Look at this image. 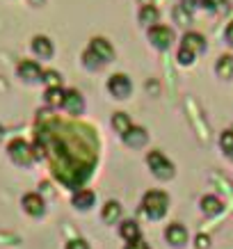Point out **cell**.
I'll use <instances>...</instances> for the list:
<instances>
[{
    "label": "cell",
    "instance_id": "obj_34",
    "mask_svg": "<svg viewBox=\"0 0 233 249\" xmlns=\"http://www.w3.org/2000/svg\"><path fill=\"white\" fill-rule=\"evenodd\" d=\"M28 2H30V5H35V7H41L46 0H28Z\"/></svg>",
    "mask_w": 233,
    "mask_h": 249
},
{
    "label": "cell",
    "instance_id": "obj_16",
    "mask_svg": "<svg viewBox=\"0 0 233 249\" xmlns=\"http://www.w3.org/2000/svg\"><path fill=\"white\" fill-rule=\"evenodd\" d=\"M201 211L203 215H208V217H215V215H219V213L224 211V204H222V199L215 195H206L201 199Z\"/></svg>",
    "mask_w": 233,
    "mask_h": 249
},
{
    "label": "cell",
    "instance_id": "obj_13",
    "mask_svg": "<svg viewBox=\"0 0 233 249\" xmlns=\"http://www.w3.org/2000/svg\"><path fill=\"white\" fill-rule=\"evenodd\" d=\"M62 107H64L69 114H83V110H85L83 94L78 89H67V94H64V106Z\"/></svg>",
    "mask_w": 233,
    "mask_h": 249
},
{
    "label": "cell",
    "instance_id": "obj_21",
    "mask_svg": "<svg viewBox=\"0 0 233 249\" xmlns=\"http://www.w3.org/2000/svg\"><path fill=\"white\" fill-rule=\"evenodd\" d=\"M112 128L117 130V133H128V130L133 128V121H130V114L126 112H114L112 114Z\"/></svg>",
    "mask_w": 233,
    "mask_h": 249
},
{
    "label": "cell",
    "instance_id": "obj_3",
    "mask_svg": "<svg viewBox=\"0 0 233 249\" xmlns=\"http://www.w3.org/2000/svg\"><path fill=\"white\" fill-rule=\"evenodd\" d=\"M146 165H149L151 174H153L156 178H160V181H169V178H174V174H176L172 160L160 151H151L149 156H146Z\"/></svg>",
    "mask_w": 233,
    "mask_h": 249
},
{
    "label": "cell",
    "instance_id": "obj_29",
    "mask_svg": "<svg viewBox=\"0 0 233 249\" xmlns=\"http://www.w3.org/2000/svg\"><path fill=\"white\" fill-rule=\"evenodd\" d=\"M195 247L197 249H211V238H208L206 233H199L195 238Z\"/></svg>",
    "mask_w": 233,
    "mask_h": 249
},
{
    "label": "cell",
    "instance_id": "obj_6",
    "mask_svg": "<svg viewBox=\"0 0 233 249\" xmlns=\"http://www.w3.org/2000/svg\"><path fill=\"white\" fill-rule=\"evenodd\" d=\"M87 51H90V53L94 55L98 62H101V67H103V64H110V62L114 60L112 44H110L108 39H103V37H94V39H91L90 46H87Z\"/></svg>",
    "mask_w": 233,
    "mask_h": 249
},
{
    "label": "cell",
    "instance_id": "obj_22",
    "mask_svg": "<svg viewBox=\"0 0 233 249\" xmlns=\"http://www.w3.org/2000/svg\"><path fill=\"white\" fill-rule=\"evenodd\" d=\"M103 219H106L108 224H114V222H119V217H121V206H119V201H108L106 206H103Z\"/></svg>",
    "mask_w": 233,
    "mask_h": 249
},
{
    "label": "cell",
    "instance_id": "obj_9",
    "mask_svg": "<svg viewBox=\"0 0 233 249\" xmlns=\"http://www.w3.org/2000/svg\"><path fill=\"white\" fill-rule=\"evenodd\" d=\"M23 211L28 213V215H32V217H41L46 211V204H44V199L37 195V192H28V195L23 196Z\"/></svg>",
    "mask_w": 233,
    "mask_h": 249
},
{
    "label": "cell",
    "instance_id": "obj_1",
    "mask_svg": "<svg viewBox=\"0 0 233 249\" xmlns=\"http://www.w3.org/2000/svg\"><path fill=\"white\" fill-rule=\"evenodd\" d=\"M46 114L48 112H39L37 117L35 142L46 149L51 169L62 185L71 190H83L98 158L96 133L85 124H64Z\"/></svg>",
    "mask_w": 233,
    "mask_h": 249
},
{
    "label": "cell",
    "instance_id": "obj_2",
    "mask_svg": "<svg viewBox=\"0 0 233 249\" xmlns=\"http://www.w3.org/2000/svg\"><path fill=\"white\" fill-rule=\"evenodd\" d=\"M167 206H169V196L162 190H149L142 199V211L149 215L151 219H160L165 217Z\"/></svg>",
    "mask_w": 233,
    "mask_h": 249
},
{
    "label": "cell",
    "instance_id": "obj_14",
    "mask_svg": "<svg viewBox=\"0 0 233 249\" xmlns=\"http://www.w3.org/2000/svg\"><path fill=\"white\" fill-rule=\"evenodd\" d=\"M165 235H167V242L174 245V247H183V245L188 242V231H185V227L179 224V222H176V224H169Z\"/></svg>",
    "mask_w": 233,
    "mask_h": 249
},
{
    "label": "cell",
    "instance_id": "obj_28",
    "mask_svg": "<svg viewBox=\"0 0 233 249\" xmlns=\"http://www.w3.org/2000/svg\"><path fill=\"white\" fill-rule=\"evenodd\" d=\"M206 9L211 12H226V0H206Z\"/></svg>",
    "mask_w": 233,
    "mask_h": 249
},
{
    "label": "cell",
    "instance_id": "obj_26",
    "mask_svg": "<svg viewBox=\"0 0 233 249\" xmlns=\"http://www.w3.org/2000/svg\"><path fill=\"white\" fill-rule=\"evenodd\" d=\"M197 55L190 53V51H185V48H180L179 46V53H176V60H179V64H183V67H190L192 62H195Z\"/></svg>",
    "mask_w": 233,
    "mask_h": 249
},
{
    "label": "cell",
    "instance_id": "obj_32",
    "mask_svg": "<svg viewBox=\"0 0 233 249\" xmlns=\"http://www.w3.org/2000/svg\"><path fill=\"white\" fill-rule=\"evenodd\" d=\"M126 249H149V245H146V242L140 238V240H135V242H128Z\"/></svg>",
    "mask_w": 233,
    "mask_h": 249
},
{
    "label": "cell",
    "instance_id": "obj_35",
    "mask_svg": "<svg viewBox=\"0 0 233 249\" xmlns=\"http://www.w3.org/2000/svg\"><path fill=\"white\" fill-rule=\"evenodd\" d=\"M140 5H142V7H151V5H153V0H140Z\"/></svg>",
    "mask_w": 233,
    "mask_h": 249
},
{
    "label": "cell",
    "instance_id": "obj_18",
    "mask_svg": "<svg viewBox=\"0 0 233 249\" xmlns=\"http://www.w3.org/2000/svg\"><path fill=\"white\" fill-rule=\"evenodd\" d=\"M119 233L121 238L126 242H135L142 238V233H140V227H137V222H133V219H124V224L119 227Z\"/></svg>",
    "mask_w": 233,
    "mask_h": 249
},
{
    "label": "cell",
    "instance_id": "obj_27",
    "mask_svg": "<svg viewBox=\"0 0 233 249\" xmlns=\"http://www.w3.org/2000/svg\"><path fill=\"white\" fill-rule=\"evenodd\" d=\"M83 64L87 69H91V71H96V69H101V62L96 60V57H94V55L90 53V51H85L83 53Z\"/></svg>",
    "mask_w": 233,
    "mask_h": 249
},
{
    "label": "cell",
    "instance_id": "obj_20",
    "mask_svg": "<svg viewBox=\"0 0 233 249\" xmlns=\"http://www.w3.org/2000/svg\"><path fill=\"white\" fill-rule=\"evenodd\" d=\"M215 73H217L219 78H224V80H229V78L233 76V55H222L217 60V64H215Z\"/></svg>",
    "mask_w": 233,
    "mask_h": 249
},
{
    "label": "cell",
    "instance_id": "obj_8",
    "mask_svg": "<svg viewBox=\"0 0 233 249\" xmlns=\"http://www.w3.org/2000/svg\"><path fill=\"white\" fill-rule=\"evenodd\" d=\"M16 71H18V78H23L25 83H37V80H41V76H44L39 62H35V60H23Z\"/></svg>",
    "mask_w": 233,
    "mask_h": 249
},
{
    "label": "cell",
    "instance_id": "obj_15",
    "mask_svg": "<svg viewBox=\"0 0 233 249\" xmlns=\"http://www.w3.org/2000/svg\"><path fill=\"white\" fill-rule=\"evenodd\" d=\"M94 201H96V195H94L91 190H87V188L75 190V195H73V206L78 208V211H90L91 206H94Z\"/></svg>",
    "mask_w": 233,
    "mask_h": 249
},
{
    "label": "cell",
    "instance_id": "obj_17",
    "mask_svg": "<svg viewBox=\"0 0 233 249\" xmlns=\"http://www.w3.org/2000/svg\"><path fill=\"white\" fill-rule=\"evenodd\" d=\"M64 94L67 89H62V87H46L44 91V101L48 107H62L64 106Z\"/></svg>",
    "mask_w": 233,
    "mask_h": 249
},
{
    "label": "cell",
    "instance_id": "obj_25",
    "mask_svg": "<svg viewBox=\"0 0 233 249\" xmlns=\"http://www.w3.org/2000/svg\"><path fill=\"white\" fill-rule=\"evenodd\" d=\"M41 80L46 83V87H62V76L57 71H44Z\"/></svg>",
    "mask_w": 233,
    "mask_h": 249
},
{
    "label": "cell",
    "instance_id": "obj_5",
    "mask_svg": "<svg viewBox=\"0 0 233 249\" xmlns=\"http://www.w3.org/2000/svg\"><path fill=\"white\" fill-rule=\"evenodd\" d=\"M149 41L153 48L167 51V48H172V44H174V30L167 28V25H162V23H158V25L149 28Z\"/></svg>",
    "mask_w": 233,
    "mask_h": 249
},
{
    "label": "cell",
    "instance_id": "obj_31",
    "mask_svg": "<svg viewBox=\"0 0 233 249\" xmlns=\"http://www.w3.org/2000/svg\"><path fill=\"white\" fill-rule=\"evenodd\" d=\"M67 249H90V245L85 240H80V238H75V240H69Z\"/></svg>",
    "mask_w": 233,
    "mask_h": 249
},
{
    "label": "cell",
    "instance_id": "obj_10",
    "mask_svg": "<svg viewBox=\"0 0 233 249\" xmlns=\"http://www.w3.org/2000/svg\"><path fill=\"white\" fill-rule=\"evenodd\" d=\"M30 48H32V53L37 55V57H41V60H48V57H53V53H55L53 41H51L48 37H44V35H37V37H32Z\"/></svg>",
    "mask_w": 233,
    "mask_h": 249
},
{
    "label": "cell",
    "instance_id": "obj_36",
    "mask_svg": "<svg viewBox=\"0 0 233 249\" xmlns=\"http://www.w3.org/2000/svg\"><path fill=\"white\" fill-rule=\"evenodd\" d=\"M2 133H5V130H2V126H0V140H2Z\"/></svg>",
    "mask_w": 233,
    "mask_h": 249
},
{
    "label": "cell",
    "instance_id": "obj_24",
    "mask_svg": "<svg viewBox=\"0 0 233 249\" xmlns=\"http://www.w3.org/2000/svg\"><path fill=\"white\" fill-rule=\"evenodd\" d=\"M172 16H174V21L179 23V25H190V23H192V12H188L183 5L174 7L172 9Z\"/></svg>",
    "mask_w": 233,
    "mask_h": 249
},
{
    "label": "cell",
    "instance_id": "obj_30",
    "mask_svg": "<svg viewBox=\"0 0 233 249\" xmlns=\"http://www.w3.org/2000/svg\"><path fill=\"white\" fill-rule=\"evenodd\" d=\"M180 5L188 9V12H192L195 7H203V5H206V0H183Z\"/></svg>",
    "mask_w": 233,
    "mask_h": 249
},
{
    "label": "cell",
    "instance_id": "obj_4",
    "mask_svg": "<svg viewBox=\"0 0 233 249\" xmlns=\"http://www.w3.org/2000/svg\"><path fill=\"white\" fill-rule=\"evenodd\" d=\"M7 153L9 158L14 160L16 165H30L32 160H35V153H32V144H28L25 140H21V137H16V140H12V142L7 144Z\"/></svg>",
    "mask_w": 233,
    "mask_h": 249
},
{
    "label": "cell",
    "instance_id": "obj_19",
    "mask_svg": "<svg viewBox=\"0 0 233 249\" xmlns=\"http://www.w3.org/2000/svg\"><path fill=\"white\" fill-rule=\"evenodd\" d=\"M137 18H140V23H142V25L153 28V25H158V21H160V12H158V7H156V5H151V7H140Z\"/></svg>",
    "mask_w": 233,
    "mask_h": 249
},
{
    "label": "cell",
    "instance_id": "obj_11",
    "mask_svg": "<svg viewBox=\"0 0 233 249\" xmlns=\"http://www.w3.org/2000/svg\"><path fill=\"white\" fill-rule=\"evenodd\" d=\"M121 140H124V144H128L130 149H140V146H144V144L149 142V133H146V128H142V126H133L128 133L121 135Z\"/></svg>",
    "mask_w": 233,
    "mask_h": 249
},
{
    "label": "cell",
    "instance_id": "obj_23",
    "mask_svg": "<svg viewBox=\"0 0 233 249\" xmlns=\"http://www.w3.org/2000/svg\"><path fill=\"white\" fill-rule=\"evenodd\" d=\"M219 146L229 160H233V130H224L222 137H219Z\"/></svg>",
    "mask_w": 233,
    "mask_h": 249
},
{
    "label": "cell",
    "instance_id": "obj_33",
    "mask_svg": "<svg viewBox=\"0 0 233 249\" xmlns=\"http://www.w3.org/2000/svg\"><path fill=\"white\" fill-rule=\"evenodd\" d=\"M224 39H226V44L233 46V21L226 25V30H224Z\"/></svg>",
    "mask_w": 233,
    "mask_h": 249
},
{
    "label": "cell",
    "instance_id": "obj_12",
    "mask_svg": "<svg viewBox=\"0 0 233 249\" xmlns=\"http://www.w3.org/2000/svg\"><path fill=\"white\" fill-rule=\"evenodd\" d=\"M180 48H185L190 53H203L206 51V37L199 35V32H185L183 39H180Z\"/></svg>",
    "mask_w": 233,
    "mask_h": 249
},
{
    "label": "cell",
    "instance_id": "obj_7",
    "mask_svg": "<svg viewBox=\"0 0 233 249\" xmlns=\"http://www.w3.org/2000/svg\"><path fill=\"white\" fill-rule=\"evenodd\" d=\"M108 91L114 98H128L130 91H133V83H130V78L126 73H112L108 78Z\"/></svg>",
    "mask_w": 233,
    "mask_h": 249
}]
</instances>
